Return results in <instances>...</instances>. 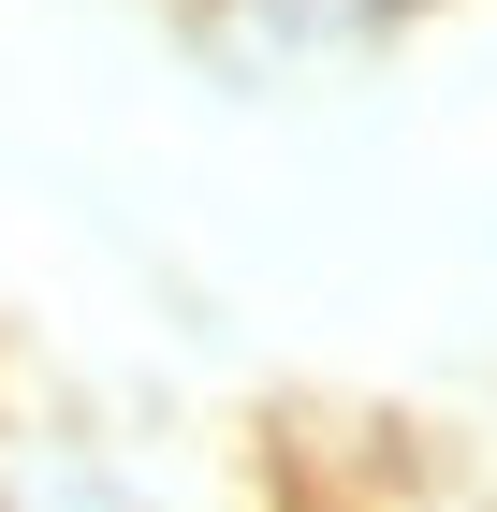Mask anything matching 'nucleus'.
I'll use <instances>...</instances> for the list:
<instances>
[{"label": "nucleus", "instance_id": "obj_1", "mask_svg": "<svg viewBox=\"0 0 497 512\" xmlns=\"http://www.w3.org/2000/svg\"><path fill=\"white\" fill-rule=\"evenodd\" d=\"M424 0H220L205 15V59L234 88H278V74H322V59H381Z\"/></svg>", "mask_w": 497, "mask_h": 512}, {"label": "nucleus", "instance_id": "obj_2", "mask_svg": "<svg viewBox=\"0 0 497 512\" xmlns=\"http://www.w3.org/2000/svg\"><path fill=\"white\" fill-rule=\"evenodd\" d=\"M0 512H176V498L117 425L44 410V425H0Z\"/></svg>", "mask_w": 497, "mask_h": 512}]
</instances>
